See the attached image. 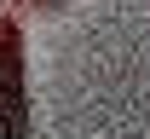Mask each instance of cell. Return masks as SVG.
Returning a JSON list of instances; mask_svg holds the SVG:
<instances>
[{"mask_svg": "<svg viewBox=\"0 0 150 139\" xmlns=\"http://www.w3.org/2000/svg\"><path fill=\"white\" fill-rule=\"evenodd\" d=\"M0 139H29V64L18 18H0Z\"/></svg>", "mask_w": 150, "mask_h": 139, "instance_id": "6da1fadb", "label": "cell"}, {"mask_svg": "<svg viewBox=\"0 0 150 139\" xmlns=\"http://www.w3.org/2000/svg\"><path fill=\"white\" fill-rule=\"evenodd\" d=\"M35 6H58V0H35Z\"/></svg>", "mask_w": 150, "mask_h": 139, "instance_id": "7a4b0ae2", "label": "cell"}]
</instances>
